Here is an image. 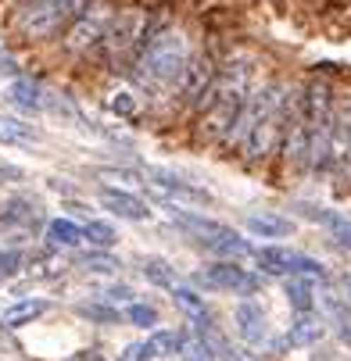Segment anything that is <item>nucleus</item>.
<instances>
[{
    "instance_id": "obj_1",
    "label": "nucleus",
    "mask_w": 351,
    "mask_h": 361,
    "mask_svg": "<svg viewBox=\"0 0 351 361\" xmlns=\"http://www.w3.org/2000/svg\"><path fill=\"white\" fill-rule=\"evenodd\" d=\"M190 61V39L183 29L158 25L155 36L143 43L136 61L129 65V79L147 93H176V82Z\"/></svg>"
},
{
    "instance_id": "obj_2",
    "label": "nucleus",
    "mask_w": 351,
    "mask_h": 361,
    "mask_svg": "<svg viewBox=\"0 0 351 361\" xmlns=\"http://www.w3.org/2000/svg\"><path fill=\"white\" fill-rule=\"evenodd\" d=\"M90 4L93 0H36V4H29V11L18 18V29L29 39H50L61 29H69Z\"/></svg>"
},
{
    "instance_id": "obj_3",
    "label": "nucleus",
    "mask_w": 351,
    "mask_h": 361,
    "mask_svg": "<svg viewBox=\"0 0 351 361\" xmlns=\"http://www.w3.org/2000/svg\"><path fill=\"white\" fill-rule=\"evenodd\" d=\"M194 286L208 293H233V297H255L262 290V276L244 269L240 262H212L194 272Z\"/></svg>"
},
{
    "instance_id": "obj_4",
    "label": "nucleus",
    "mask_w": 351,
    "mask_h": 361,
    "mask_svg": "<svg viewBox=\"0 0 351 361\" xmlns=\"http://www.w3.org/2000/svg\"><path fill=\"white\" fill-rule=\"evenodd\" d=\"M140 32H143L140 15L126 11V15L112 18L108 29H105V36H100V43H97V54L105 58V61H112V65H119V58L133 61V47H136Z\"/></svg>"
},
{
    "instance_id": "obj_5",
    "label": "nucleus",
    "mask_w": 351,
    "mask_h": 361,
    "mask_svg": "<svg viewBox=\"0 0 351 361\" xmlns=\"http://www.w3.org/2000/svg\"><path fill=\"white\" fill-rule=\"evenodd\" d=\"M108 22H112V8H108V4H97V0H93V4L65 29L61 47L69 50V54H83V50H93V47L100 43V36H105Z\"/></svg>"
},
{
    "instance_id": "obj_6",
    "label": "nucleus",
    "mask_w": 351,
    "mask_h": 361,
    "mask_svg": "<svg viewBox=\"0 0 351 361\" xmlns=\"http://www.w3.org/2000/svg\"><path fill=\"white\" fill-rule=\"evenodd\" d=\"M255 262L269 276H309V279L326 276L323 262H316V257H309V254L287 250V247H262V250H255Z\"/></svg>"
},
{
    "instance_id": "obj_7",
    "label": "nucleus",
    "mask_w": 351,
    "mask_h": 361,
    "mask_svg": "<svg viewBox=\"0 0 351 361\" xmlns=\"http://www.w3.org/2000/svg\"><path fill=\"white\" fill-rule=\"evenodd\" d=\"M215 72H219V65H215L208 54H190V61H186V68H183V75H179V82H176V97L183 100V104L194 108L197 100L205 97V90L212 86Z\"/></svg>"
},
{
    "instance_id": "obj_8",
    "label": "nucleus",
    "mask_w": 351,
    "mask_h": 361,
    "mask_svg": "<svg viewBox=\"0 0 351 361\" xmlns=\"http://www.w3.org/2000/svg\"><path fill=\"white\" fill-rule=\"evenodd\" d=\"M97 197H100V204H105L112 215H119V219H126V222H143V219H150V208H147V204H143L136 193H129V190L100 186Z\"/></svg>"
},
{
    "instance_id": "obj_9",
    "label": "nucleus",
    "mask_w": 351,
    "mask_h": 361,
    "mask_svg": "<svg viewBox=\"0 0 351 361\" xmlns=\"http://www.w3.org/2000/svg\"><path fill=\"white\" fill-rule=\"evenodd\" d=\"M233 322H237V336L251 347H262L269 340V326H266V312L255 304V300H240L237 312H233Z\"/></svg>"
},
{
    "instance_id": "obj_10",
    "label": "nucleus",
    "mask_w": 351,
    "mask_h": 361,
    "mask_svg": "<svg viewBox=\"0 0 351 361\" xmlns=\"http://www.w3.org/2000/svg\"><path fill=\"white\" fill-rule=\"evenodd\" d=\"M147 179L155 183L165 197H176V200H186V204H212V193L208 190H201V186L172 176L169 169H147Z\"/></svg>"
},
{
    "instance_id": "obj_11",
    "label": "nucleus",
    "mask_w": 351,
    "mask_h": 361,
    "mask_svg": "<svg viewBox=\"0 0 351 361\" xmlns=\"http://www.w3.org/2000/svg\"><path fill=\"white\" fill-rule=\"evenodd\" d=\"M172 222H179L186 233H194L201 243H212V240H219L222 233H230V226H222V222H212V219L197 215V212H183V208H172Z\"/></svg>"
},
{
    "instance_id": "obj_12",
    "label": "nucleus",
    "mask_w": 351,
    "mask_h": 361,
    "mask_svg": "<svg viewBox=\"0 0 351 361\" xmlns=\"http://www.w3.org/2000/svg\"><path fill=\"white\" fill-rule=\"evenodd\" d=\"M247 233H255L262 240H283L294 233V222L276 212H258V215H247Z\"/></svg>"
},
{
    "instance_id": "obj_13",
    "label": "nucleus",
    "mask_w": 351,
    "mask_h": 361,
    "mask_svg": "<svg viewBox=\"0 0 351 361\" xmlns=\"http://www.w3.org/2000/svg\"><path fill=\"white\" fill-rule=\"evenodd\" d=\"M8 100L18 111H25V115H36V111L47 108V97H43V90L32 79H15L11 90H8Z\"/></svg>"
},
{
    "instance_id": "obj_14",
    "label": "nucleus",
    "mask_w": 351,
    "mask_h": 361,
    "mask_svg": "<svg viewBox=\"0 0 351 361\" xmlns=\"http://www.w3.org/2000/svg\"><path fill=\"white\" fill-rule=\"evenodd\" d=\"M323 333H326V326L319 319H312V312L309 315H297L290 322V329H287V347H312V343L323 340Z\"/></svg>"
},
{
    "instance_id": "obj_15",
    "label": "nucleus",
    "mask_w": 351,
    "mask_h": 361,
    "mask_svg": "<svg viewBox=\"0 0 351 361\" xmlns=\"http://www.w3.org/2000/svg\"><path fill=\"white\" fill-rule=\"evenodd\" d=\"M172 300H176V307L186 315V319H194L197 326H212L208 322V304H205V297H201L197 290H190V286H172Z\"/></svg>"
},
{
    "instance_id": "obj_16",
    "label": "nucleus",
    "mask_w": 351,
    "mask_h": 361,
    "mask_svg": "<svg viewBox=\"0 0 351 361\" xmlns=\"http://www.w3.org/2000/svg\"><path fill=\"white\" fill-rule=\"evenodd\" d=\"M287 304L294 307L297 315H309L312 307H316V290H312V279H301V276H287Z\"/></svg>"
},
{
    "instance_id": "obj_17",
    "label": "nucleus",
    "mask_w": 351,
    "mask_h": 361,
    "mask_svg": "<svg viewBox=\"0 0 351 361\" xmlns=\"http://www.w3.org/2000/svg\"><path fill=\"white\" fill-rule=\"evenodd\" d=\"M47 300H18L15 307H8V312L4 315H0V326H4V329H22V326H29L32 319H40L43 312H47Z\"/></svg>"
},
{
    "instance_id": "obj_18",
    "label": "nucleus",
    "mask_w": 351,
    "mask_h": 361,
    "mask_svg": "<svg viewBox=\"0 0 351 361\" xmlns=\"http://www.w3.org/2000/svg\"><path fill=\"white\" fill-rule=\"evenodd\" d=\"M0 143L4 147H18V143H40V133L18 118H4L0 115Z\"/></svg>"
},
{
    "instance_id": "obj_19",
    "label": "nucleus",
    "mask_w": 351,
    "mask_h": 361,
    "mask_svg": "<svg viewBox=\"0 0 351 361\" xmlns=\"http://www.w3.org/2000/svg\"><path fill=\"white\" fill-rule=\"evenodd\" d=\"M47 243L50 247H79L83 243V229L69 219H54L47 222Z\"/></svg>"
},
{
    "instance_id": "obj_20",
    "label": "nucleus",
    "mask_w": 351,
    "mask_h": 361,
    "mask_svg": "<svg viewBox=\"0 0 351 361\" xmlns=\"http://www.w3.org/2000/svg\"><path fill=\"white\" fill-rule=\"evenodd\" d=\"M312 219L316 222H323L326 229H330V236L340 243V247H347L351 250V215H340V212H312Z\"/></svg>"
},
{
    "instance_id": "obj_21",
    "label": "nucleus",
    "mask_w": 351,
    "mask_h": 361,
    "mask_svg": "<svg viewBox=\"0 0 351 361\" xmlns=\"http://www.w3.org/2000/svg\"><path fill=\"white\" fill-rule=\"evenodd\" d=\"M179 357L183 361H215V347L205 340V333H183Z\"/></svg>"
},
{
    "instance_id": "obj_22",
    "label": "nucleus",
    "mask_w": 351,
    "mask_h": 361,
    "mask_svg": "<svg viewBox=\"0 0 351 361\" xmlns=\"http://www.w3.org/2000/svg\"><path fill=\"white\" fill-rule=\"evenodd\" d=\"M32 219H36V208H32L29 200H22V197L8 200L4 208H0V222H4V226H25Z\"/></svg>"
},
{
    "instance_id": "obj_23",
    "label": "nucleus",
    "mask_w": 351,
    "mask_h": 361,
    "mask_svg": "<svg viewBox=\"0 0 351 361\" xmlns=\"http://www.w3.org/2000/svg\"><path fill=\"white\" fill-rule=\"evenodd\" d=\"M83 240H86V243H93L97 250H112L119 236H115V229H112L108 222H97V219H93V222H86V226H83Z\"/></svg>"
},
{
    "instance_id": "obj_24",
    "label": "nucleus",
    "mask_w": 351,
    "mask_h": 361,
    "mask_svg": "<svg viewBox=\"0 0 351 361\" xmlns=\"http://www.w3.org/2000/svg\"><path fill=\"white\" fill-rule=\"evenodd\" d=\"M143 276H147V283L165 286V290H172V286H176V272L162 262V257H147V262H143Z\"/></svg>"
},
{
    "instance_id": "obj_25",
    "label": "nucleus",
    "mask_w": 351,
    "mask_h": 361,
    "mask_svg": "<svg viewBox=\"0 0 351 361\" xmlns=\"http://www.w3.org/2000/svg\"><path fill=\"white\" fill-rule=\"evenodd\" d=\"M76 312L83 319H90V322H100V326H115L119 322V307H112V304H79Z\"/></svg>"
},
{
    "instance_id": "obj_26",
    "label": "nucleus",
    "mask_w": 351,
    "mask_h": 361,
    "mask_svg": "<svg viewBox=\"0 0 351 361\" xmlns=\"http://www.w3.org/2000/svg\"><path fill=\"white\" fill-rule=\"evenodd\" d=\"M155 357H162V354H158V347H155V343H150V336H147V340L129 343V347L119 354V361H155Z\"/></svg>"
},
{
    "instance_id": "obj_27",
    "label": "nucleus",
    "mask_w": 351,
    "mask_h": 361,
    "mask_svg": "<svg viewBox=\"0 0 351 361\" xmlns=\"http://www.w3.org/2000/svg\"><path fill=\"white\" fill-rule=\"evenodd\" d=\"M126 319H129L133 326H140V329L158 326V307H150V304H129V307H126Z\"/></svg>"
},
{
    "instance_id": "obj_28",
    "label": "nucleus",
    "mask_w": 351,
    "mask_h": 361,
    "mask_svg": "<svg viewBox=\"0 0 351 361\" xmlns=\"http://www.w3.org/2000/svg\"><path fill=\"white\" fill-rule=\"evenodd\" d=\"M83 269H90V272H115V269H122V265L115 262L108 250H90V254L83 257Z\"/></svg>"
},
{
    "instance_id": "obj_29",
    "label": "nucleus",
    "mask_w": 351,
    "mask_h": 361,
    "mask_svg": "<svg viewBox=\"0 0 351 361\" xmlns=\"http://www.w3.org/2000/svg\"><path fill=\"white\" fill-rule=\"evenodd\" d=\"M179 340H183L179 329H158V333H150V343L158 347V354H179Z\"/></svg>"
},
{
    "instance_id": "obj_30",
    "label": "nucleus",
    "mask_w": 351,
    "mask_h": 361,
    "mask_svg": "<svg viewBox=\"0 0 351 361\" xmlns=\"http://www.w3.org/2000/svg\"><path fill=\"white\" fill-rule=\"evenodd\" d=\"M18 265H22V254L18 250H4V254H0V272H4V276H15Z\"/></svg>"
},
{
    "instance_id": "obj_31",
    "label": "nucleus",
    "mask_w": 351,
    "mask_h": 361,
    "mask_svg": "<svg viewBox=\"0 0 351 361\" xmlns=\"http://www.w3.org/2000/svg\"><path fill=\"white\" fill-rule=\"evenodd\" d=\"M112 108H115V115H133V100H129V93H119V97L112 100Z\"/></svg>"
},
{
    "instance_id": "obj_32",
    "label": "nucleus",
    "mask_w": 351,
    "mask_h": 361,
    "mask_svg": "<svg viewBox=\"0 0 351 361\" xmlns=\"http://www.w3.org/2000/svg\"><path fill=\"white\" fill-rule=\"evenodd\" d=\"M100 176H105V179H122V183H136V172H119V169H108Z\"/></svg>"
},
{
    "instance_id": "obj_33",
    "label": "nucleus",
    "mask_w": 351,
    "mask_h": 361,
    "mask_svg": "<svg viewBox=\"0 0 351 361\" xmlns=\"http://www.w3.org/2000/svg\"><path fill=\"white\" fill-rule=\"evenodd\" d=\"M108 293H112L108 300H129V297H133V293H129V286H112Z\"/></svg>"
},
{
    "instance_id": "obj_34",
    "label": "nucleus",
    "mask_w": 351,
    "mask_h": 361,
    "mask_svg": "<svg viewBox=\"0 0 351 361\" xmlns=\"http://www.w3.org/2000/svg\"><path fill=\"white\" fill-rule=\"evenodd\" d=\"M4 72L11 75V72H15V61H11L8 54H0V75H4Z\"/></svg>"
},
{
    "instance_id": "obj_35",
    "label": "nucleus",
    "mask_w": 351,
    "mask_h": 361,
    "mask_svg": "<svg viewBox=\"0 0 351 361\" xmlns=\"http://www.w3.org/2000/svg\"><path fill=\"white\" fill-rule=\"evenodd\" d=\"M340 336L351 343V319H340Z\"/></svg>"
},
{
    "instance_id": "obj_36",
    "label": "nucleus",
    "mask_w": 351,
    "mask_h": 361,
    "mask_svg": "<svg viewBox=\"0 0 351 361\" xmlns=\"http://www.w3.org/2000/svg\"><path fill=\"white\" fill-rule=\"evenodd\" d=\"M18 4H36V0H18Z\"/></svg>"
},
{
    "instance_id": "obj_37",
    "label": "nucleus",
    "mask_w": 351,
    "mask_h": 361,
    "mask_svg": "<svg viewBox=\"0 0 351 361\" xmlns=\"http://www.w3.org/2000/svg\"><path fill=\"white\" fill-rule=\"evenodd\" d=\"M347 293H351V283H347Z\"/></svg>"
}]
</instances>
